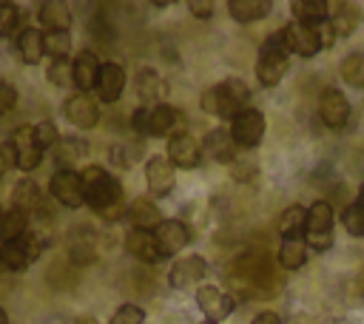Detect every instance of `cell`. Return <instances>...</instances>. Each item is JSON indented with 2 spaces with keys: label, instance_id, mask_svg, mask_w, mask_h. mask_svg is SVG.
I'll return each mask as SVG.
<instances>
[{
  "label": "cell",
  "instance_id": "484cf974",
  "mask_svg": "<svg viewBox=\"0 0 364 324\" xmlns=\"http://www.w3.org/2000/svg\"><path fill=\"white\" fill-rule=\"evenodd\" d=\"M290 11L296 14V23H307V26H321L330 17V6L321 0H296L290 3Z\"/></svg>",
  "mask_w": 364,
  "mask_h": 324
},
{
  "label": "cell",
  "instance_id": "c3c4849f",
  "mask_svg": "<svg viewBox=\"0 0 364 324\" xmlns=\"http://www.w3.org/2000/svg\"><path fill=\"white\" fill-rule=\"evenodd\" d=\"M0 324H9V318H6V310L0 307Z\"/></svg>",
  "mask_w": 364,
  "mask_h": 324
},
{
  "label": "cell",
  "instance_id": "bcb514c9",
  "mask_svg": "<svg viewBox=\"0 0 364 324\" xmlns=\"http://www.w3.org/2000/svg\"><path fill=\"white\" fill-rule=\"evenodd\" d=\"M74 324H100V321H97V318H91V315H82V318H77Z\"/></svg>",
  "mask_w": 364,
  "mask_h": 324
},
{
  "label": "cell",
  "instance_id": "5bb4252c",
  "mask_svg": "<svg viewBox=\"0 0 364 324\" xmlns=\"http://www.w3.org/2000/svg\"><path fill=\"white\" fill-rule=\"evenodd\" d=\"M9 142L14 145L17 168H20V171H34V168L43 162V148L37 145V139H34V134H31V125H20Z\"/></svg>",
  "mask_w": 364,
  "mask_h": 324
},
{
  "label": "cell",
  "instance_id": "ba28073f",
  "mask_svg": "<svg viewBox=\"0 0 364 324\" xmlns=\"http://www.w3.org/2000/svg\"><path fill=\"white\" fill-rule=\"evenodd\" d=\"M48 190H51V196H54L60 205H65V207H71V210H77V207L85 205L82 179H80V173H74L71 168L54 171V176H51V182H48Z\"/></svg>",
  "mask_w": 364,
  "mask_h": 324
},
{
  "label": "cell",
  "instance_id": "3957f363",
  "mask_svg": "<svg viewBox=\"0 0 364 324\" xmlns=\"http://www.w3.org/2000/svg\"><path fill=\"white\" fill-rule=\"evenodd\" d=\"M185 119L176 108L159 102V105H145L136 108L131 117V128L136 134H148V136H173V134H185Z\"/></svg>",
  "mask_w": 364,
  "mask_h": 324
},
{
  "label": "cell",
  "instance_id": "2e32d148",
  "mask_svg": "<svg viewBox=\"0 0 364 324\" xmlns=\"http://www.w3.org/2000/svg\"><path fill=\"white\" fill-rule=\"evenodd\" d=\"M145 182H148V190L154 196H168L176 185V173H173V165L165 159V156H154L148 159L145 165Z\"/></svg>",
  "mask_w": 364,
  "mask_h": 324
},
{
  "label": "cell",
  "instance_id": "60d3db41",
  "mask_svg": "<svg viewBox=\"0 0 364 324\" xmlns=\"http://www.w3.org/2000/svg\"><path fill=\"white\" fill-rule=\"evenodd\" d=\"M142 321H145V310H142V307H136V304H122V307L111 315L108 324H142Z\"/></svg>",
  "mask_w": 364,
  "mask_h": 324
},
{
  "label": "cell",
  "instance_id": "7bdbcfd3",
  "mask_svg": "<svg viewBox=\"0 0 364 324\" xmlns=\"http://www.w3.org/2000/svg\"><path fill=\"white\" fill-rule=\"evenodd\" d=\"M14 102H17V91H14V85L6 82V80H0V117L9 114V111L14 108Z\"/></svg>",
  "mask_w": 364,
  "mask_h": 324
},
{
  "label": "cell",
  "instance_id": "f546056e",
  "mask_svg": "<svg viewBox=\"0 0 364 324\" xmlns=\"http://www.w3.org/2000/svg\"><path fill=\"white\" fill-rule=\"evenodd\" d=\"M37 17L46 26V31H68V26H71V14L63 3H43Z\"/></svg>",
  "mask_w": 364,
  "mask_h": 324
},
{
  "label": "cell",
  "instance_id": "1f68e13d",
  "mask_svg": "<svg viewBox=\"0 0 364 324\" xmlns=\"http://www.w3.org/2000/svg\"><path fill=\"white\" fill-rule=\"evenodd\" d=\"M307 259V244L301 239H284L279 247V264L284 270H299Z\"/></svg>",
  "mask_w": 364,
  "mask_h": 324
},
{
  "label": "cell",
  "instance_id": "ab89813d",
  "mask_svg": "<svg viewBox=\"0 0 364 324\" xmlns=\"http://www.w3.org/2000/svg\"><path fill=\"white\" fill-rule=\"evenodd\" d=\"M230 173L236 182H247L256 176V162L247 156V153H236V159L230 162Z\"/></svg>",
  "mask_w": 364,
  "mask_h": 324
},
{
  "label": "cell",
  "instance_id": "8fae6325",
  "mask_svg": "<svg viewBox=\"0 0 364 324\" xmlns=\"http://www.w3.org/2000/svg\"><path fill=\"white\" fill-rule=\"evenodd\" d=\"M196 304L205 313V318L208 321H216V324L233 313V298L225 290H219L216 284H202L196 290Z\"/></svg>",
  "mask_w": 364,
  "mask_h": 324
},
{
  "label": "cell",
  "instance_id": "6da1fadb",
  "mask_svg": "<svg viewBox=\"0 0 364 324\" xmlns=\"http://www.w3.org/2000/svg\"><path fill=\"white\" fill-rule=\"evenodd\" d=\"M82 179V193H85V205H91L97 213L102 216H117L119 213V202H122V188L119 182L100 165H88L80 171Z\"/></svg>",
  "mask_w": 364,
  "mask_h": 324
},
{
  "label": "cell",
  "instance_id": "603a6c76",
  "mask_svg": "<svg viewBox=\"0 0 364 324\" xmlns=\"http://www.w3.org/2000/svg\"><path fill=\"white\" fill-rule=\"evenodd\" d=\"M128 219L134 225V230H156L162 216H159V207L151 202V199H134L128 205Z\"/></svg>",
  "mask_w": 364,
  "mask_h": 324
},
{
  "label": "cell",
  "instance_id": "7c38bea8",
  "mask_svg": "<svg viewBox=\"0 0 364 324\" xmlns=\"http://www.w3.org/2000/svg\"><path fill=\"white\" fill-rule=\"evenodd\" d=\"M63 111H65V119L74 128H82V131H88V128H94L100 122V105L91 99V94H82V91L71 94L65 99V108Z\"/></svg>",
  "mask_w": 364,
  "mask_h": 324
},
{
  "label": "cell",
  "instance_id": "30bf717a",
  "mask_svg": "<svg viewBox=\"0 0 364 324\" xmlns=\"http://www.w3.org/2000/svg\"><path fill=\"white\" fill-rule=\"evenodd\" d=\"M168 162L173 168H196L202 162V142L196 136L185 134H173L168 139Z\"/></svg>",
  "mask_w": 364,
  "mask_h": 324
},
{
  "label": "cell",
  "instance_id": "cb8c5ba5",
  "mask_svg": "<svg viewBox=\"0 0 364 324\" xmlns=\"http://www.w3.org/2000/svg\"><path fill=\"white\" fill-rule=\"evenodd\" d=\"M125 247H128L131 256H136V259H142V261H156V259H159L156 239H154L151 230H134V227H131V233L125 236Z\"/></svg>",
  "mask_w": 364,
  "mask_h": 324
},
{
  "label": "cell",
  "instance_id": "f6af8a7d",
  "mask_svg": "<svg viewBox=\"0 0 364 324\" xmlns=\"http://www.w3.org/2000/svg\"><path fill=\"white\" fill-rule=\"evenodd\" d=\"M253 324H282V318H279L276 313H259V315L253 318Z\"/></svg>",
  "mask_w": 364,
  "mask_h": 324
},
{
  "label": "cell",
  "instance_id": "8d00e7d4",
  "mask_svg": "<svg viewBox=\"0 0 364 324\" xmlns=\"http://www.w3.org/2000/svg\"><path fill=\"white\" fill-rule=\"evenodd\" d=\"M31 134L37 139V145L46 151V148H54L60 142V134H57V125L51 119H40L37 125H31Z\"/></svg>",
  "mask_w": 364,
  "mask_h": 324
},
{
  "label": "cell",
  "instance_id": "44dd1931",
  "mask_svg": "<svg viewBox=\"0 0 364 324\" xmlns=\"http://www.w3.org/2000/svg\"><path fill=\"white\" fill-rule=\"evenodd\" d=\"M17 54L26 65H37L46 54V34L40 28H23L17 37Z\"/></svg>",
  "mask_w": 364,
  "mask_h": 324
},
{
  "label": "cell",
  "instance_id": "681fc988",
  "mask_svg": "<svg viewBox=\"0 0 364 324\" xmlns=\"http://www.w3.org/2000/svg\"><path fill=\"white\" fill-rule=\"evenodd\" d=\"M199 324H216V321H208V318H202V321H199Z\"/></svg>",
  "mask_w": 364,
  "mask_h": 324
},
{
  "label": "cell",
  "instance_id": "b9f144b4",
  "mask_svg": "<svg viewBox=\"0 0 364 324\" xmlns=\"http://www.w3.org/2000/svg\"><path fill=\"white\" fill-rule=\"evenodd\" d=\"M11 168H17V153H14V145L11 142H0V179L11 171Z\"/></svg>",
  "mask_w": 364,
  "mask_h": 324
},
{
  "label": "cell",
  "instance_id": "ac0fdd59",
  "mask_svg": "<svg viewBox=\"0 0 364 324\" xmlns=\"http://www.w3.org/2000/svg\"><path fill=\"white\" fill-rule=\"evenodd\" d=\"M122 88H125V68L119 63H102L97 85H94L97 97L102 102H117L122 97Z\"/></svg>",
  "mask_w": 364,
  "mask_h": 324
},
{
  "label": "cell",
  "instance_id": "83f0119b",
  "mask_svg": "<svg viewBox=\"0 0 364 324\" xmlns=\"http://www.w3.org/2000/svg\"><path fill=\"white\" fill-rule=\"evenodd\" d=\"M40 199H43V193H40V188H37V182L34 179H20L14 188H11V207H20V210H34V207H40Z\"/></svg>",
  "mask_w": 364,
  "mask_h": 324
},
{
  "label": "cell",
  "instance_id": "816d5d0a",
  "mask_svg": "<svg viewBox=\"0 0 364 324\" xmlns=\"http://www.w3.org/2000/svg\"><path fill=\"white\" fill-rule=\"evenodd\" d=\"M0 213H3V210H0Z\"/></svg>",
  "mask_w": 364,
  "mask_h": 324
},
{
  "label": "cell",
  "instance_id": "9a60e30c",
  "mask_svg": "<svg viewBox=\"0 0 364 324\" xmlns=\"http://www.w3.org/2000/svg\"><path fill=\"white\" fill-rule=\"evenodd\" d=\"M318 117L327 128H341L350 119V102L338 88H327L318 99Z\"/></svg>",
  "mask_w": 364,
  "mask_h": 324
},
{
  "label": "cell",
  "instance_id": "9c48e42d",
  "mask_svg": "<svg viewBox=\"0 0 364 324\" xmlns=\"http://www.w3.org/2000/svg\"><path fill=\"white\" fill-rule=\"evenodd\" d=\"M284 34V45L287 54H299V57H313L321 48V37H318V26H307V23H290L282 28Z\"/></svg>",
  "mask_w": 364,
  "mask_h": 324
},
{
  "label": "cell",
  "instance_id": "5b68a950",
  "mask_svg": "<svg viewBox=\"0 0 364 324\" xmlns=\"http://www.w3.org/2000/svg\"><path fill=\"white\" fill-rule=\"evenodd\" d=\"M304 239L313 250H327L333 244V205L318 199L307 207V222H304Z\"/></svg>",
  "mask_w": 364,
  "mask_h": 324
},
{
  "label": "cell",
  "instance_id": "d590c367",
  "mask_svg": "<svg viewBox=\"0 0 364 324\" xmlns=\"http://www.w3.org/2000/svg\"><path fill=\"white\" fill-rule=\"evenodd\" d=\"M20 34V11L14 3H0V37Z\"/></svg>",
  "mask_w": 364,
  "mask_h": 324
},
{
  "label": "cell",
  "instance_id": "277c9868",
  "mask_svg": "<svg viewBox=\"0 0 364 324\" xmlns=\"http://www.w3.org/2000/svg\"><path fill=\"white\" fill-rule=\"evenodd\" d=\"M287 71V45L282 28L267 34V40L259 48V63H256V77L262 85H276Z\"/></svg>",
  "mask_w": 364,
  "mask_h": 324
},
{
  "label": "cell",
  "instance_id": "4fadbf2b",
  "mask_svg": "<svg viewBox=\"0 0 364 324\" xmlns=\"http://www.w3.org/2000/svg\"><path fill=\"white\" fill-rule=\"evenodd\" d=\"M154 239H156L159 256H173L185 244H191V230L182 222H176V219H162L159 227L154 230Z\"/></svg>",
  "mask_w": 364,
  "mask_h": 324
},
{
  "label": "cell",
  "instance_id": "4316f807",
  "mask_svg": "<svg viewBox=\"0 0 364 324\" xmlns=\"http://www.w3.org/2000/svg\"><path fill=\"white\" fill-rule=\"evenodd\" d=\"M228 11L236 23H253L270 14V3L267 0H230Z\"/></svg>",
  "mask_w": 364,
  "mask_h": 324
},
{
  "label": "cell",
  "instance_id": "7a4b0ae2",
  "mask_svg": "<svg viewBox=\"0 0 364 324\" xmlns=\"http://www.w3.org/2000/svg\"><path fill=\"white\" fill-rule=\"evenodd\" d=\"M199 105H202V111H208L219 119H233L236 114L250 108V88L242 80L230 77V80H222V82L205 88L199 97Z\"/></svg>",
  "mask_w": 364,
  "mask_h": 324
},
{
  "label": "cell",
  "instance_id": "f35d334b",
  "mask_svg": "<svg viewBox=\"0 0 364 324\" xmlns=\"http://www.w3.org/2000/svg\"><path fill=\"white\" fill-rule=\"evenodd\" d=\"M46 77H48V82L57 85V88H68V85H74V82H71V63H68V60H54V63L48 65Z\"/></svg>",
  "mask_w": 364,
  "mask_h": 324
},
{
  "label": "cell",
  "instance_id": "d6986e66",
  "mask_svg": "<svg viewBox=\"0 0 364 324\" xmlns=\"http://www.w3.org/2000/svg\"><path fill=\"white\" fill-rule=\"evenodd\" d=\"M202 153H205L208 159L219 162V165H230L239 151H236V142H233V136H230L228 128H213V131L205 136V142H202Z\"/></svg>",
  "mask_w": 364,
  "mask_h": 324
},
{
  "label": "cell",
  "instance_id": "d4e9b609",
  "mask_svg": "<svg viewBox=\"0 0 364 324\" xmlns=\"http://www.w3.org/2000/svg\"><path fill=\"white\" fill-rule=\"evenodd\" d=\"M23 233H28V213L20 207H9L0 213V242L9 244L14 239H20Z\"/></svg>",
  "mask_w": 364,
  "mask_h": 324
},
{
  "label": "cell",
  "instance_id": "836d02e7",
  "mask_svg": "<svg viewBox=\"0 0 364 324\" xmlns=\"http://www.w3.org/2000/svg\"><path fill=\"white\" fill-rule=\"evenodd\" d=\"M54 148H57V151H54V159H57L63 168H65V165L71 168V165L85 153V142H80V139H60Z\"/></svg>",
  "mask_w": 364,
  "mask_h": 324
},
{
  "label": "cell",
  "instance_id": "4dcf8cb0",
  "mask_svg": "<svg viewBox=\"0 0 364 324\" xmlns=\"http://www.w3.org/2000/svg\"><path fill=\"white\" fill-rule=\"evenodd\" d=\"M327 26L333 28V34H350V31H355V26H358V9L355 6H347V3H341V6H336V11H330V17H327Z\"/></svg>",
  "mask_w": 364,
  "mask_h": 324
},
{
  "label": "cell",
  "instance_id": "e575fe53",
  "mask_svg": "<svg viewBox=\"0 0 364 324\" xmlns=\"http://www.w3.org/2000/svg\"><path fill=\"white\" fill-rule=\"evenodd\" d=\"M71 51V34L68 31H46V54L54 60H65Z\"/></svg>",
  "mask_w": 364,
  "mask_h": 324
},
{
  "label": "cell",
  "instance_id": "7dc6e473",
  "mask_svg": "<svg viewBox=\"0 0 364 324\" xmlns=\"http://www.w3.org/2000/svg\"><path fill=\"white\" fill-rule=\"evenodd\" d=\"M358 205L364 207V185H361V190H358Z\"/></svg>",
  "mask_w": 364,
  "mask_h": 324
},
{
  "label": "cell",
  "instance_id": "52a82bcc",
  "mask_svg": "<svg viewBox=\"0 0 364 324\" xmlns=\"http://www.w3.org/2000/svg\"><path fill=\"white\" fill-rule=\"evenodd\" d=\"M228 131H230L236 148L239 145L242 148H256L262 142V136H264V117L256 108H245L242 114H236L230 119V128Z\"/></svg>",
  "mask_w": 364,
  "mask_h": 324
},
{
  "label": "cell",
  "instance_id": "7402d4cb",
  "mask_svg": "<svg viewBox=\"0 0 364 324\" xmlns=\"http://www.w3.org/2000/svg\"><path fill=\"white\" fill-rule=\"evenodd\" d=\"M136 94H139L142 102L159 105V102H165V97H168V85H165V80H162L156 71L142 68V71L136 74Z\"/></svg>",
  "mask_w": 364,
  "mask_h": 324
},
{
  "label": "cell",
  "instance_id": "ee69618b",
  "mask_svg": "<svg viewBox=\"0 0 364 324\" xmlns=\"http://www.w3.org/2000/svg\"><path fill=\"white\" fill-rule=\"evenodd\" d=\"M188 11L193 17H199V20H208V17H213V3L210 0H191L188 3Z\"/></svg>",
  "mask_w": 364,
  "mask_h": 324
},
{
  "label": "cell",
  "instance_id": "d6a6232c",
  "mask_svg": "<svg viewBox=\"0 0 364 324\" xmlns=\"http://www.w3.org/2000/svg\"><path fill=\"white\" fill-rule=\"evenodd\" d=\"M341 80L355 85V88H364V51H353L341 60Z\"/></svg>",
  "mask_w": 364,
  "mask_h": 324
},
{
  "label": "cell",
  "instance_id": "8992f818",
  "mask_svg": "<svg viewBox=\"0 0 364 324\" xmlns=\"http://www.w3.org/2000/svg\"><path fill=\"white\" fill-rule=\"evenodd\" d=\"M40 250H43V239L28 230V233H23L20 239H14V242H9V244L0 247V264H3L6 270L20 273V270H26V267L40 256Z\"/></svg>",
  "mask_w": 364,
  "mask_h": 324
},
{
  "label": "cell",
  "instance_id": "ffe728a7",
  "mask_svg": "<svg viewBox=\"0 0 364 324\" xmlns=\"http://www.w3.org/2000/svg\"><path fill=\"white\" fill-rule=\"evenodd\" d=\"M205 270H208V261H205L202 256H185V259H179V261L171 267L168 281H171V287L185 290V287L199 284L202 276H205Z\"/></svg>",
  "mask_w": 364,
  "mask_h": 324
},
{
  "label": "cell",
  "instance_id": "f1b7e54d",
  "mask_svg": "<svg viewBox=\"0 0 364 324\" xmlns=\"http://www.w3.org/2000/svg\"><path fill=\"white\" fill-rule=\"evenodd\" d=\"M304 222H307V207L301 205H290L282 210L279 216V233L284 239H299L304 233Z\"/></svg>",
  "mask_w": 364,
  "mask_h": 324
},
{
  "label": "cell",
  "instance_id": "74e56055",
  "mask_svg": "<svg viewBox=\"0 0 364 324\" xmlns=\"http://www.w3.org/2000/svg\"><path fill=\"white\" fill-rule=\"evenodd\" d=\"M341 222H344V227H347L350 236H364V207L358 202H353V205L344 207Z\"/></svg>",
  "mask_w": 364,
  "mask_h": 324
},
{
  "label": "cell",
  "instance_id": "f907efd6",
  "mask_svg": "<svg viewBox=\"0 0 364 324\" xmlns=\"http://www.w3.org/2000/svg\"><path fill=\"white\" fill-rule=\"evenodd\" d=\"M0 267H3V264H0Z\"/></svg>",
  "mask_w": 364,
  "mask_h": 324
},
{
  "label": "cell",
  "instance_id": "e0dca14e",
  "mask_svg": "<svg viewBox=\"0 0 364 324\" xmlns=\"http://www.w3.org/2000/svg\"><path fill=\"white\" fill-rule=\"evenodd\" d=\"M100 57L94 51H80L77 60H71V82L77 85V91L88 94L94 85H97V77H100Z\"/></svg>",
  "mask_w": 364,
  "mask_h": 324
}]
</instances>
